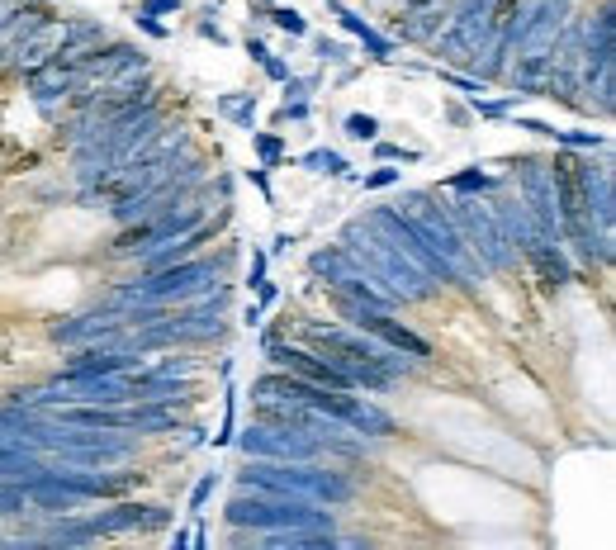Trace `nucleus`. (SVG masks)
<instances>
[{"label": "nucleus", "instance_id": "obj_27", "mask_svg": "<svg viewBox=\"0 0 616 550\" xmlns=\"http://www.w3.org/2000/svg\"><path fill=\"white\" fill-rule=\"evenodd\" d=\"M266 275H271V252H266V247H252V271H247V285L256 290Z\"/></svg>", "mask_w": 616, "mask_h": 550}, {"label": "nucleus", "instance_id": "obj_12", "mask_svg": "<svg viewBox=\"0 0 616 550\" xmlns=\"http://www.w3.org/2000/svg\"><path fill=\"white\" fill-rule=\"evenodd\" d=\"M522 266L536 271V285H541L545 294H560L564 285L574 280V261H569V252H564L560 242H536L522 257Z\"/></svg>", "mask_w": 616, "mask_h": 550}, {"label": "nucleus", "instance_id": "obj_11", "mask_svg": "<svg viewBox=\"0 0 616 550\" xmlns=\"http://www.w3.org/2000/svg\"><path fill=\"white\" fill-rule=\"evenodd\" d=\"M446 19H451V5L446 0H432V5H417V10H399L394 15V43H432L441 29H446Z\"/></svg>", "mask_w": 616, "mask_h": 550}, {"label": "nucleus", "instance_id": "obj_32", "mask_svg": "<svg viewBox=\"0 0 616 550\" xmlns=\"http://www.w3.org/2000/svg\"><path fill=\"white\" fill-rule=\"evenodd\" d=\"M275 299H280V285H275L271 275H266V280H261V285H256V304H261V309H271Z\"/></svg>", "mask_w": 616, "mask_h": 550}, {"label": "nucleus", "instance_id": "obj_36", "mask_svg": "<svg viewBox=\"0 0 616 550\" xmlns=\"http://www.w3.org/2000/svg\"><path fill=\"white\" fill-rule=\"evenodd\" d=\"M242 323H247V328H261V304H247V309H242Z\"/></svg>", "mask_w": 616, "mask_h": 550}, {"label": "nucleus", "instance_id": "obj_2", "mask_svg": "<svg viewBox=\"0 0 616 550\" xmlns=\"http://www.w3.org/2000/svg\"><path fill=\"white\" fill-rule=\"evenodd\" d=\"M237 489H256V494H290L323 503V508H346L361 498V484L351 479L346 465L332 460H252L242 456L233 475Z\"/></svg>", "mask_w": 616, "mask_h": 550}, {"label": "nucleus", "instance_id": "obj_5", "mask_svg": "<svg viewBox=\"0 0 616 550\" xmlns=\"http://www.w3.org/2000/svg\"><path fill=\"white\" fill-rule=\"evenodd\" d=\"M223 522L233 532H290V527H337V513H327L323 503H308V498L237 489L223 503Z\"/></svg>", "mask_w": 616, "mask_h": 550}, {"label": "nucleus", "instance_id": "obj_15", "mask_svg": "<svg viewBox=\"0 0 616 550\" xmlns=\"http://www.w3.org/2000/svg\"><path fill=\"white\" fill-rule=\"evenodd\" d=\"M550 143L564 147V152H612V138H607V133H593V129H555Z\"/></svg>", "mask_w": 616, "mask_h": 550}, {"label": "nucleus", "instance_id": "obj_19", "mask_svg": "<svg viewBox=\"0 0 616 550\" xmlns=\"http://www.w3.org/2000/svg\"><path fill=\"white\" fill-rule=\"evenodd\" d=\"M233 432H237V385H233V375H228V380H223V422H218L214 451L233 446Z\"/></svg>", "mask_w": 616, "mask_h": 550}, {"label": "nucleus", "instance_id": "obj_3", "mask_svg": "<svg viewBox=\"0 0 616 550\" xmlns=\"http://www.w3.org/2000/svg\"><path fill=\"white\" fill-rule=\"evenodd\" d=\"M337 242H342L346 252L361 261L365 271L375 275L399 304H432V299H441V285H436L432 275L422 271V266H413V257H403L399 247L389 238H380L365 219L342 223V238Z\"/></svg>", "mask_w": 616, "mask_h": 550}, {"label": "nucleus", "instance_id": "obj_39", "mask_svg": "<svg viewBox=\"0 0 616 550\" xmlns=\"http://www.w3.org/2000/svg\"><path fill=\"white\" fill-rule=\"evenodd\" d=\"M0 67H5V48H0Z\"/></svg>", "mask_w": 616, "mask_h": 550}, {"label": "nucleus", "instance_id": "obj_6", "mask_svg": "<svg viewBox=\"0 0 616 550\" xmlns=\"http://www.w3.org/2000/svg\"><path fill=\"white\" fill-rule=\"evenodd\" d=\"M446 209H451V219H455V228H460L465 247L484 261V271L489 275H517L522 271V257L512 252L508 238H503V228L493 223L484 195H451Z\"/></svg>", "mask_w": 616, "mask_h": 550}, {"label": "nucleus", "instance_id": "obj_10", "mask_svg": "<svg viewBox=\"0 0 616 550\" xmlns=\"http://www.w3.org/2000/svg\"><path fill=\"white\" fill-rule=\"evenodd\" d=\"M323 5H327V15H337V24H342L346 34L361 38V48H365V57H370V62H380V67H389V62H394V48H399V43H394L389 34H380V29H375L361 10H351L346 0H323Z\"/></svg>", "mask_w": 616, "mask_h": 550}, {"label": "nucleus", "instance_id": "obj_38", "mask_svg": "<svg viewBox=\"0 0 616 550\" xmlns=\"http://www.w3.org/2000/svg\"><path fill=\"white\" fill-rule=\"evenodd\" d=\"M247 5H252V10H266V5H271V0H247Z\"/></svg>", "mask_w": 616, "mask_h": 550}, {"label": "nucleus", "instance_id": "obj_40", "mask_svg": "<svg viewBox=\"0 0 616 550\" xmlns=\"http://www.w3.org/2000/svg\"><path fill=\"white\" fill-rule=\"evenodd\" d=\"M38 5H53V0H38Z\"/></svg>", "mask_w": 616, "mask_h": 550}, {"label": "nucleus", "instance_id": "obj_8", "mask_svg": "<svg viewBox=\"0 0 616 550\" xmlns=\"http://www.w3.org/2000/svg\"><path fill=\"white\" fill-rule=\"evenodd\" d=\"M327 299H332V309L342 313V323L370 332V337H380V342H389V347L408 351L413 361H432V342H427V337H417V332L408 328V323H399L389 309H370V304L351 299V294H337V290H327Z\"/></svg>", "mask_w": 616, "mask_h": 550}, {"label": "nucleus", "instance_id": "obj_9", "mask_svg": "<svg viewBox=\"0 0 616 550\" xmlns=\"http://www.w3.org/2000/svg\"><path fill=\"white\" fill-rule=\"evenodd\" d=\"M176 522V508L171 503H143V498H109L105 513L86 517V532L100 541V536H119V532H138V536H157Z\"/></svg>", "mask_w": 616, "mask_h": 550}, {"label": "nucleus", "instance_id": "obj_29", "mask_svg": "<svg viewBox=\"0 0 616 550\" xmlns=\"http://www.w3.org/2000/svg\"><path fill=\"white\" fill-rule=\"evenodd\" d=\"M242 176H247V181H252L256 190H261V200H266V204H275V190H271V176H266V166H247Z\"/></svg>", "mask_w": 616, "mask_h": 550}, {"label": "nucleus", "instance_id": "obj_14", "mask_svg": "<svg viewBox=\"0 0 616 550\" xmlns=\"http://www.w3.org/2000/svg\"><path fill=\"white\" fill-rule=\"evenodd\" d=\"M214 114L218 119H228V124H237V129H256V114H261V100L247 91H228V95H218L214 100Z\"/></svg>", "mask_w": 616, "mask_h": 550}, {"label": "nucleus", "instance_id": "obj_34", "mask_svg": "<svg viewBox=\"0 0 616 550\" xmlns=\"http://www.w3.org/2000/svg\"><path fill=\"white\" fill-rule=\"evenodd\" d=\"M271 53V48H266V43H261V38H247V57H252L256 67H261V57Z\"/></svg>", "mask_w": 616, "mask_h": 550}, {"label": "nucleus", "instance_id": "obj_13", "mask_svg": "<svg viewBox=\"0 0 616 550\" xmlns=\"http://www.w3.org/2000/svg\"><path fill=\"white\" fill-rule=\"evenodd\" d=\"M294 166H304L313 176H332V181H356V166L346 162L337 147H308L304 157H294Z\"/></svg>", "mask_w": 616, "mask_h": 550}, {"label": "nucleus", "instance_id": "obj_28", "mask_svg": "<svg viewBox=\"0 0 616 550\" xmlns=\"http://www.w3.org/2000/svg\"><path fill=\"white\" fill-rule=\"evenodd\" d=\"M313 48H318V57L323 62H346V43H337V38H313Z\"/></svg>", "mask_w": 616, "mask_h": 550}, {"label": "nucleus", "instance_id": "obj_16", "mask_svg": "<svg viewBox=\"0 0 616 550\" xmlns=\"http://www.w3.org/2000/svg\"><path fill=\"white\" fill-rule=\"evenodd\" d=\"M493 185H498V176H489L484 166H465V171L446 176V195H489Z\"/></svg>", "mask_w": 616, "mask_h": 550}, {"label": "nucleus", "instance_id": "obj_7", "mask_svg": "<svg viewBox=\"0 0 616 550\" xmlns=\"http://www.w3.org/2000/svg\"><path fill=\"white\" fill-rule=\"evenodd\" d=\"M569 176L579 195V214L602 238H616V176L602 152H569Z\"/></svg>", "mask_w": 616, "mask_h": 550}, {"label": "nucleus", "instance_id": "obj_37", "mask_svg": "<svg viewBox=\"0 0 616 550\" xmlns=\"http://www.w3.org/2000/svg\"><path fill=\"white\" fill-rule=\"evenodd\" d=\"M190 546V532H185V527H176V532H171V550H185Z\"/></svg>", "mask_w": 616, "mask_h": 550}, {"label": "nucleus", "instance_id": "obj_41", "mask_svg": "<svg viewBox=\"0 0 616 550\" xmlns=\"http://www.w3.org/2000/svg\"><path fill=\"white\" fill-rule=\"evenodd\" d=\"M0 541H5V536H0Z\"/></svg>", "mask_w": 616, "mask_h": 550}, {"label": "nucleus", "instance_id": "obj_26", "mask_svg": "<svg viewBox=\"0 0 616 550\" xmlns=\"http://www.w3.org/2000/svg\"><path fill=\"white\" fill-rule=\"evenodd\" d=\"M308 114H313V105H308V100H285V105H280V114H275V124H304Z\"/></svg>", "mask_w": 616, "mask_h": 550}, {"label": "nucleus", "instance_id": "obj_24", "mask_svg": "<svg viewBox=\"0 0 616 550\" xmlns=\"http://www.w3.org/2000/svg\"><path fill=\"white\" fill-rule=\"evenodd\" d=\"M375 162H399V166H417L422 162V152L417 147H403V143H384V138H375Z\"/></svg>", "mask_w": 616, "mask_h": 550}, {"label": "nucleus", "instance_id": "obj_21", "mask_svg": "<svg viewBox=\"0 0 616 550\" xmlns=\"http://www.w3.org/2000/svg\"><path fill=\"white\" fill-rule=\"evenodd\" d=\"M356 185H361L365 195H375V190H394V185H403V166L399 162H380L375 171L356 176Z\"/></svg>", "mask_w": 616, "mask_h": 550}, {"label": "nucleus", "instance_id": "obj_18", "mask_svg": "<svg viewBox=\"0 0 616 550\" xmlns=\"http://www.w3.org/2000/svg\"><path fill=\"white\" fill-rule=\"evenodd\" d=\"M522 100H531V95H522V91H512V95H474L470 105H474V114H479V119H493V124H503V119H508L512 110H517V105H522Z\"/></svg>", "mask_w": 616, "mask_h": 550}, {"label": "nucleus", "instance_id": "obj_23", "mask_svg": "<svg viewBox=\"0 0 616 550\" xmlns=\"http://www.w3.org/2000/svg\"><path fill=\"white\" fill-rule=\"evenodd\" d=\"M342 129L351 143H375V138H380V119H375V114H346Z\"/></svg>", "mask_w": 616, "mask_h": 550}, {"label": "nucleus", "instance_id": "obj_1", "mask_svg": "<svg viewBox=\"0 0 616 550\" xmlns=\"http://www.w3.org/2000/svg\"><path fill=\"white\" fill-rule=\"evenodd\" d=\"M304 342L313 351H323L332 366H342L356 380V389H365V394H384V389H394L399 380H413L417 375V361L408 351L389 347V342L351 328V323H308Z\"/></svg>", "mask_w": 616, "mask_h": 550}, {"label": "nucleus", "instance_id": "obj_4", "mask_svg": "<svg viewBox=\"0 0 616 550\" xmlns=\"http://www.w3.org/2000/svg\"><path fill=\"white\" fill-rule=\"evenodd\" d=\"M399 209H408V214L422 223V233H427V242H432V252L455 271V285H460V290L474 294L484 280H489L484 261L465 247V238H460V228H455V219H451V209L441 204V190H403Z\"/></svg>", "mask_w": 616, "mask_h": 550}, {"label": "nucleus", "instance_id": "obj_22", "mask_svg": "<svg viewBox=\"0 0 616 550\" xmlns=\"http://www.w3.org/2000/svg\"><path fill=\"white\" fill-rule=\"evenodd\" d=\"M218 484H223V475H218V470H209V475L195 479V489H190V503H185V513H190V517H200V513H204V503L214 498Z\"/></svg>", "mask_w": 616, "mask_h": 550}, {"label": "nucleus", "instance_id": "obj_17", "mask_svg": "<svg viewBox=\"0 0 616 550\" xmlns=\"http://www.w3.org/2000/svg\"><path fill=\"white\" fill-rule=\"evenodd\" d=\"M256 19H271L280 34H290V38H308V19L294 10V5H285V0H271L266 10H256Z\"/></svg>", "mask_w": 616, "mask_h": 550}, {"label": "nucleus", "instance_id": "obj_20", "mask_svg": "<svg viewBox=\"0 0 616 550\" xmlns=\"http://www.w3.org/2000/svg\"><path fill=\"white\" fill-rule=\"evenodd\" d=\"M252 147H256V162L266 166V171H271V166H280V162H290V147H285V138H280V133H256L252 129Z\"/></svg>", "mask_w": 616, "mask_h": 550}, {"label": "nucleus", "instance_id": "obj_31", "mask_svg": "<svg viewBox=\"0 0 616 550\" xmlns=\"http://www.w3.org/2000/svg\"><path fill=\"white\" fill-rule=\"evenodd\" d=\"M261 72L271 76V81H285V76H290V72H294V67H290V62H285V57H275V53H266V57H261Z\"/></svg>", "mask_w": 616, "mask_h": 550}, {"label": "nucleus", "instance_id": "obj_30", "mask_svg": "<svg viewBox=\"0 0 616 550\" xmlns=\"http://www.w3.org/2000/svg\"><path fill=\"white\" fill-rule=\"evenodd\" d=\"M138 10H147V15H181L185 10V0H143V5H138Z\"/></svg>", "mask_w": 616, "mask_h": 550}, {"label": "nucleus", "instance_id": "obj_25", "mask_svg": "<svg viewBox=\"0 0 616 550\" xmlns=\"http://www.w3.org/2000/svg\"><path fill=\"white\" fill-rule=\"evenodd\" d=\"M133 29H138V34H147V38H157V43H166V38H171V24H162L157 15H147V10H138V15H133Z\"/></svg>", "mask_w": 616, "mask_h": 550}, {"label": "nucleus", "instance_id": "obj_35", "mask_svg": "<svg viewBox=\"0 0 616 550\" xmlns=\"http://www.w3.org/2000/svg\"><path fill=\"white\" fill-rule=\"evenodd\" d=\"M294 242H299L294 233H280V238H275V247H271V257H285V252H290Z\"/></svg>", "mask_w": 616, "mask_h": 550}, {"label": "nucleus", "instance_id": "obj_33", "mask_svg": "<svg viewBox=\"0 0 616 550\" xmlns=\"http://www.w3.org/2000/svg\"><path fill=\"white\" fill-rule=\"evenodd\" d=\"M200 38H209V43H218V48H228V34H223L218 24H209V19H200Z\"/></svg>", "mask_w": 616, "mask_h": 550}]
</instances>
